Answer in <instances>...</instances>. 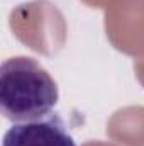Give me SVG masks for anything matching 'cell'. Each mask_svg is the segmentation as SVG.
<instances>
[{"label": "cell", "mask_w": 144, "mask_h": 146, "mask_svg": "<svg viewBox=\"0 0 144 146\" xmlns=\"http://www.w3.org/2000/svg\"><path fill=\"white\" fill-rule=\"evenodd\" d=\"M59 92L53 76L36 60L14 56L0 66L2 114L14 122L46 117L58 104Z\"/></svg>", "instance_id": "6da1fadb"}, {"label": "cell", "mask_w": 144, "mask_h": 146, "mask_svg": "<svg viewBox=\"0 0 144 146\" xmlns=\"http://www.w3.org/2000/svg\"><path fill=\"white\" fill-rule=\"evenodd\" d=\"M2 146H76L58 114L36 121L15 122L3 136Z\"/></svg>", "instance_id": "7a4b0ae2"}]
</instances>
